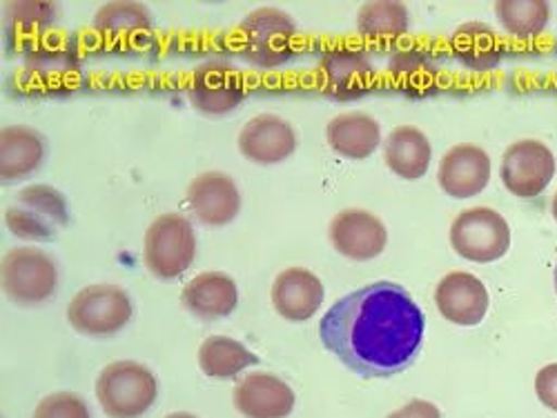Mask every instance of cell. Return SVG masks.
I'll return each instance as SVG.
<instances>
[{"mask_svg":"<svg viewBox=\"0 0 557 418\" xmlns=\"http://www.w3.org/2000/svg\"><path fill=\"white\" fill-rule=\"evenodd\" d=\"M199 367L210 379H235L242 371L259 363V356L252 354L242 341L230 337H208L199 347Z\"/></svg>","mask_w":557,"mask_h":418,"instance_id":"obj_23","label":"cell"},{"mask_svg":"<svg viewBox=\"0 0 557 418\" xmlns=\"http://www.w3.org/2000/svg\"><path fill=\"white\" fill-rule=\"evenodd\" d=\"M195 254L197 237L188 218L172 212L150 223L144 241V263L161 281H174L188 271L195 263Z\"/></svg>","mask_w":557,"mask_h":418,"instance_id":"obj_3","label":"cell"},{"mask_svg":"<svg viewBox=\"0 0 557 418\" xmlns=\"http://www.w3.org/2000/svg\"><path fill=\"white\" fill-rule=\"evenodd\" d=\"M5 223H8V229L12 231V235L23 241H50L59 231L57 227L45 223L42 218H38L36 214H32L29 210H25L18 203H14L12 207L5 210Z\"/></svg>","mask_w":557,"mask_h":418,"instance_id":"obj_30","label":"cell"},{"mask_svg":"<svg viewBox=\"0 0 557 418\" xmlns=\"http://www.w3.org/2000/svg\"><path fill=\"white\" fill-rule=\"evenodd\" d=\"M185 203L201 225L223 227L239 216L242 192L232 176L223 172H203L190 182Z\"/></svg>","mask_w":557,"mask_h":418,"instance_id":"obj_11","label":"cell"},{"mask_svg":"<svg viewBox=\"0 0 557 418\" xmlns=\"http://www.w3.org/2000/svg\"><path fill=\"white\" fill-rule=\"evenodd\" d=\"M510 241L513 235H510L508 220L484 205L459 212L450 225V248L469 263L486 265L504 258L510 250Z\"/></svg>","mask_w":557,"mask_h":418,"instance_id":"obj_4","label":"cell"},{"mask_svg":"<svg viewBox=\"0 0 557 418\" xmlns=\"http://www.w3.org/2000/svg\"><path fill=\"white\" fill-rule=\"evenodd\" d=\"M157 394V377L136 360L106 365L97 381V398L110 418H141L152 409Z\"/></svg>","mask_w":557,"mask_h":418,"instance_id":"obj_2","label":"cell"},{"mask_svg":"<svg viewBox=\"0 0 557 418\" xmlns=\"http://www.w3.org/2000/svg\"><path fill=\"white\" fill-rule=\"evenodd\" d=\"M391 74L395 76V80L401 83L404 89L410 91V85H414V91H417V87L426 85L433 78L435 67L422 52L406 50V52H399L397 56H393Z\"/></svg>","mask_w":557,"mask_h":418,"instance_id":"obj_29","label":"cell"},{"mask_svg":"<svg viewBox=\"0 0 557 418\" xmlns=\"http://www.w3.org/2000/svg\"><path fill=\"white\" fill-rule=\"evenodd\" d=\"M535 394L542 405L557 411V363H550L537 371Z\"/></svg>","mask_w":557,"mask_h":418,"instance_id":"obj_32","label":"cell"},{"mask_svg":"<svg viewBox=\"0 0 557 418\" xmlns=\"http://www.w3.org/2000/svg\"><path fill=\"white\" fill-rule=\"evenodd\" d=\"M495 16L506 34L531 40L548 27L550 5L544 0H499L495 3Z\"/></svg>","mask_w":557,"mask_h":418,"instance_id":"obj_25","label":"cell"},{"mask_svg":"<svg viewBox=\"0 0 557 418\" xmlns=\"http://www.w3.org/2000/svg\"><path fill=\"white\" fill-rule=\"evenodd\" d=\"M246 97L242 74L225 61L201 65L190 83V103L206 116H223L242 105Z\"/></svg>","mask_w":557,"mask_h":418,"instance_id":"obj_13","label":"cell"},{"mask_svg":"<svg viewBox=\"0 0 557 418\" xmlns=\"http://www.w3.org/2000/svg\"><path fill=\"white\" fill-rule=\"evenodd\" d=\"M297 150V134L288 121L274 114L250 118L239 134V152L257 165H276Z\"/></svg>","mask_w":557,"mask_h":418,"instance_id":"obj_14","label":"cell"},{"mask_svg":"<svg viewBox=\"0 0 557 418\" xmlns=\"http://www.w3.org/2000/svg\"><path fill=\"white\" fill-rule=\"evenodd\" d=\"M437 312L453 325L473 328L480 325L491 307L486 286L471 271H450L435 288Z\"/></svg>","mask_w":557,"mask_h":418,"instance_id":"obj_12","label":"cell"},{"mask_svg":"<svg viewBox=\"0 0 557 418\" xmlns=\"http://www.w3.org/2000/svg\"><path fill=\"white\" fill-rule=\"evenodd\" d=\"M321 74L329 91L337 101H355L373 87L377 69L363 54L352 50H335L323 56Z\"/></svg>","mask_w":557,"mask_h":418,"instance_id":"obj_20","label":"cell"},{"mask_svg":"<svg viewBox=\"0 0 557 418\" xmlns=\"http://www.w3.org/2000/svg\"><path fill=\"white\" fill-rule=\"evenodd\" d=\"M3 292L18 305L50 301L59 288V267L54 258L38 248H14L0 265Z\"/></svg>","mask_w":557,"mask_h":418,"instance_id":"obj_7","label":"cell"},{"mask_svg":"<svg viewBox=\"0 0 557 418\" xmlns=\"http://www.w3.org/2000/svg\"><path fill=\"white\" fill-rule=\"evenodd\" d=\"M555 294H557V265H555Z\"/></svg>","mask_w":557,"mask_h":418,"instance_id":"obj_36","label":"cell"},{"mask_svg":"<svg viewBox=\"0 0 557 418\" xmlns=\"http://www.w3.org/2000/svg\"><path fill=\"white\" fill-rule=\"evenodd\" d=\"M232 398L246 418H288L297 401L293 388L268 371L244 377L232 392Z\"/></svg>","mask_w":557,"mask_h":418,"instance_id":"obj_16","label":"cell"},{"mask_svg":"<svg viewBox=\"0 0 557 418\" xmlns=\"http://www.w3.org/2000/svg\"><path fill=\"white\" fill-rule=\"evenodd\" d=\"M410 27L408 8L393 0L366 3L357 12V29L368 40H397Z\"/></svg>","mask_w":557,"mask_h":418,"instance_id":"obj_26","label":"cell"},{"mask_svg":"<svg viewBox=\"0 0 557 418\" xmlns=\"http://www.w3.org/2000/svg\"><path fill=\"white\" fill-rule=\"evenodd\" d=\"M165 418H197V416L188 414V411H174V414H168Z\"/></svg>","mask_w":557,"mask_h":418,"instance_id":"obj_34","label":"cell"},{"mask_svg":"<svg viewBox=\"0 0 557 418\" xmlns=\"http://www.w3.org/2000/svg\"><path fill=\"white\" fill-rule=\"evenodd\" d=\"M45 161V138L27 125H10L0 131V178L5 182L34 174Z\"/></svg>","mask_w":557,"mask_h":418,"instance_id":"obj_21","label":"cell"},{"mask_svg":"<svg viewBox=\"0 0 557 418\" xmlns=\"http://www.w3.org/2000/svg\"><path fill=\"white\" fill-rule=\"evenodd\" d=\"M54 3H8L5 5V23L12 34H23L25 38H34L40 31L52 27L57 21Z\"/></svg>","mask_w":557,"mask_h":418,"instance_id":"obj_28","label":"cell"},{"mask_svg":"<svg viewBox=\"0 0 557 418\" xmlns=\"http://www.w3.org/2000/svg\"><path fill=\"white\" fill-rule=\"evenodd\" d=\"M16 203L40 216L45 223L54 225L57 229L70 223L67 199L54 190L52 185H29V188L16 194Z\"/></svg>","mask_w":557,"mask_h":418,"instance_id":"obj_27","label":"cell"},{"mask_svg":"<svg viewBox=\"0 0 557 418\" xmlns=\"http://www.w3.org/2000/svg\"><path fill=\"white\" fill-rule=\"evenodd\" d=\"M384 161L404 180H420L429 174L433 145L429 136L412 125L395 127L384 141Z\"/></svg>","mask_w":557,"mask_h":418,"instance_id":"obj_18","label":"cell"},{"mask_svg":"<svg viewBox=\"0 0 557 418\" xmlns=\"http://www.w3.org/2000/svg\"><path fill=\"white\" fill-rule=\"evenodd\" d=\"M34 418H91V414L78 394L54 392L36 405Z\"/></svg>","mask_w":557,"mask_h":418,"instance_id":"obj_31","label":"cell"},{"mask_svg":"<svg viewBox=\"0 0 557 418\" xmlns=\"http://www.w3.org/2000/svg\"><path fill=\"white\" fill-rule=\"evenodd\" d=\"M555 172L557 163L550 148L535 138H522L506 148L499 178L510 194L531 201L546 192Z\"/></svg>","mask_w":557,"mask_h":418,"instance_id":"obj_8","label":"cell"},{"mask_svg":"<svg viewBox=\"0 0 557 418\" xmlns=\"http://www.w3.org/2000/svg\"><path fill=\"white\" fill-rule=\"evenodd\" d=\"M326 141L339 156L363 161L380 150L382 127L373 116L363 112L339 114L326 127Z\"/></svg>","mask_w":557,"mask_h":418,"instance_id":"obj_19","label":"cell"},{"mask_svg":"<svg viewBox=\"0 0 557 418\" xmlns=\"http://www.w3.org/2000/svg\"><path fill=\"white\" fill-rule=\"evenodd\" d=\"M295 21L276 8H259L242 23V56L261 69H276L295 56Z\"/></svg>","mask_w":557,"mask_h":418,"instance_id":"obj_5","label":"cell"},{"mask_svg":"<svg viewBox=\"0 0 557 418\" xmlns=\"http://www.w3.org/2000/svg\"><path fill=\"white\" fill-rule=\"evenodd\" d=\"M426 318L406 288L363 286L321 316L319 339L361 379H388L408 369L424 343Z\"/></svg>","mask_w":557,"mask_h":418,"instance_id":"obj_1","label":"cell"},{"mask_svg":"<svg viewBox=\"0 0 557 418\" xmlns=\"http://www.w3.org/2000/svg\"><path fill=\"white\" fill-rule=\"evenodd\" d=\"M91 27L112 40H138L150 34L152 18L146 5L129 3V0H116V3H106L95 14Z\"/></svg>","mask_w":557,"mask_h":418,"instance_id":"obj_24","label":"cell"},{"mask_svg":"<svg viewBox=\"0 0 557 418\" xmlns=\"http://www.w3.org/2000/svg\"><path fill=\"white\" fill-rule=\"evenodd\" d=\"M331 243L348 261H373L388 245V229L380 216L368 210L350 207L331 223Z\"/></svg>","mask_w":557,"mask_h":418,"instance_id":"obj_10","label":"cell"},{"mask_svg":"<svg viewBox=\"0 0 557 418\" xmlns=\"http://www.w3.org/2000/svg\"><path fill=\"white\" fill-rule=\"evenodd\" d=\"M181 303L201 320H219L237 309L239 288L225 271H203L183 288Z\"/></svg>","mask_w":557,"mask_h":418,"instance_id":"obj_17","label":"cell"},{"mask_svg":"<svg viewBox=\"0 0 557 418\" xmlns=\"http://www.w3.org/2000/svg\"><path fill=\"white\" fill-rule=\"evenodd\" d=\"M386 418H442V411L431 401L414 398V401H408L404 407L395 409L393 414H388Z\"/></svg>","mask_w":557,"mask_h":418,"instance_id":"obj_33","label":"cell"},{"mask_svg":"<svg viewBox=\"0 0 557 418\" xmlns=\"http://www.w3.org/2000/svg\"><path fill=\"white\" fill-rule=\"evenodd\" d=\"M550 214H553V218H555V223H557V192H555V197H553V205H550Z\"/></svg>","mask_w":557,"mask_h":418,"instance_id":"obj_35","label":"cell"},{"mask_svg":"<svg viewBox=\"0 0 557 418\" xmlns=\"http://www.w3.org/2000/svg\"><path fill=\"white\" fill-rule=\"evenodd\" d=\"M493 163L484 148L473 143H459L450 148L437 169V182L444 194L457 201L480 197L491 182Z\"/></svg>","mask_w":557,"mask_h":418,"instance_id":"obj_9","label":"cell"},{"mask_svg":"<svg viewBox=\"0 0 557 418\" xmlns=\"http://www.w3.org/2000/svg\"><path fill=\"white\" fill-rule=\"evenodd\" d=\"M129 294L114 283L87 286L67 305V320L78 334L112 337L132 320Z\"/></svg>","mask_w":557,"mask_h":418,"instance_id":"obj_6","label":"cell"},{"mask_svg":"<svg viewBox=\"0 0 557 418\" xmlns=\"http://www.w3.org/2000/svg\"><path fill=\"white\" fill-rule=\"evenodd\" d=\"M453 56L473 72L495 69L502 61V45L484 23H463L450 36Z\"/></svg>","mask_w":557,"mask_h":418,"instance_id":"obj_22","label":"cell"},{"mask_svg":"<svg viewBox=\"0 0 557 418\" xmlns=\"http://www.w3.org/2000/svg\"><path fill=\"white\" fill-rule=\"evenodd\" d=\"M270 299L278 316L290 322H304L319 312L326 299V290L314 271L306 267H288L274 278Z\"/></svg>","mask_w":557,"mask_h":418,"instance_id":"obj_15","label":"cell"}]
</instances>
